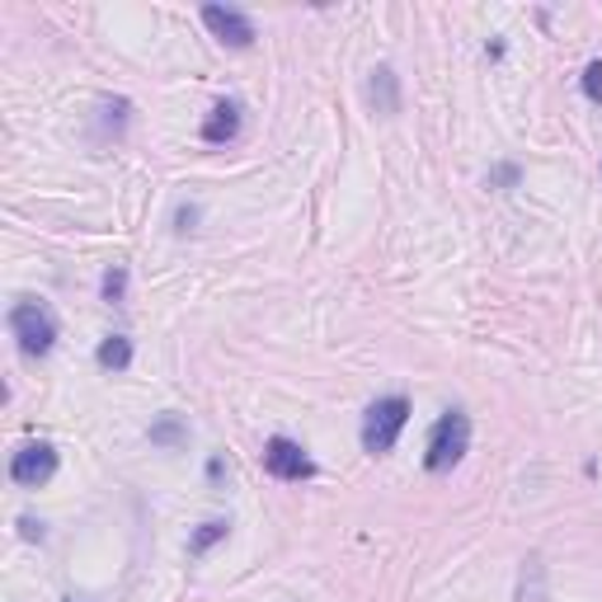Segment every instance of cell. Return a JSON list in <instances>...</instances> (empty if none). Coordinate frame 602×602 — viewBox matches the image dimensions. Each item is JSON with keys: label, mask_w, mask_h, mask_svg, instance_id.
Returning <instances> with one entry per match:
<instances>
[{"label": "cell", "mask_w": 602, "mask_h": 602, "mask_svg": "<svg viewBox=\"0 0 602 602\" xmlns=\"http://www.w3.org/2000/svg\"><path fill=\"white\" fill-rule=\"evenodd\" d=\"M466 448H471V419L462 410H448V415L433 423V433H429L423 466H429V471H452L466 456Z\"/></svg>", "instance_id": "obj_1"}, {"label": "cell", "mask_w": 602, "mask_h": 602, "mask_svg": "<svg viewBox=\"0 0 602 602\" xmlns=\"http://www.w3.org/2000/svg\"><path fill=\"white\" fill-rule=\"evenodd\" d=\"M405 419H410V400H405V396L377 400V405H372V410L363 415V452H372V456L391 452L396 438H400V429H405Z\"/></svg>", "instance_id": "obj_2"}, {"label": "cell", "mask_w": 602, "mask_h": 602, "mask_svg": "<svg viewBox=\"0 0 602 602\" xmlns=\"http://www.w3.org/2000/svg\"><path fill=\"white\" fill-rule=\"evenodd\" d=\"M10 334L20 340L24 353L43 358V353H52V344H57V321H52V311L39 307V301H14V311H10Z\"/></svg>", "instance_id": "obj_3"}, {"label": "cell", "mask_w": 602, "mask_h": 602, "mask_svg": "<svg viewBox=\"0 0 602 602\" xmlns=\"http://www.w3.org/2000/svg\"><path fill=\"white\" fill-rule=\"evenodd\" d=\"M10 475H14V485H24V490L47 485L52 475H57V448H52V442H24L10 462Z\"/></svg>", "instance_id": "obj_4"}, {"label": "cell", "mask_w": 602, "mask_h": 602, "mask_svg": "<svg viewBox=\"0 0 602 602\" xmlns=\"http://www.w3.org/2000/svg\"><path fill=\"white\" fill-rule=\"evenodd\" d=\"M264 471L278 475V481H307L315 466H311V456L301 452L292 438H273L269 448H264Z\"/></svg>", "instance_id": "obj_5"}, {"label": "cell", "mask_w": 602, "mask_h": 602, "mask_svg": "<svg viewBox=\"0 0 602 602\" xmlns=\"http://www.w3.org/2000/svg\"><path fill=\"white\" fill-rule=\"evenodd\" d=\"M203 24L217 33L222 43H232V47H250L255 43V24L245 20L240 10H226V6H203Z\"/></svg>", "instance_id": "obj_6"}, {"label": "cell", "mask_w": 602, "mask_h": 602, "mask_svg": "<svg viewBox=\"0 0 602 602\" xmlns=\"http://www.w3.org/2000/svg\"><path fill=\"white\" fill-rule=\"evenodd\" d=\"M240 132V104H217L203 122V141H232Z\"/></svg>", "instance_id": "obj_7"}, {"label": "cell", "mask_w": 602, "mask_h": 602, "mask_svg": "<svg viewBox=\"0 0 602 602\" xmlns=\"http://www.w3.org/2000/svg\"><path fill=\"white\" fill-rule=\"evenodd\" d=\"M132 363V344L122 340V334H109V340L99 344V367H109V372H122Z\"/></svg>", "instance_id": "obj_8"}, {"label": "cell", "mask_w": 602, "mask_h": 602, "mask_svg": "<svg viewBox=\"0 0 602 602\" xmlns=\"http://www.w3.org/2000/svg\"><path fill=\"white\" fill-rule=\"evenodd\" d=\"M372 104H377V95H381V109L386 114H396V71L391 66H381V71H372Z\"/></svg>", "instance_id": "obj_9"}, {"label": "cell", "mask_w": 602, "mask_h": 602, "mask_svg": "<svg viewBox=\"0 0 602 602\" xmlns=\"http://www.w3.org/2000/svg\"><path fill=\"white\" fill-rule=\"evenodd\" d=\"M122 292H128V269H109V273H104V297L122 301Z\"/></svg>", "instance_id": "obj_10"}, {"label": "cell", "mask_w": 602, "mask_h": 602, "mask_svg": "<svg viewBox=\"0 0 602 602\" xmlns=\"http://www.w3.org/2000/svg\"><path fill=\"white\" fill-rule=\"evenodd\" d=\"M583 95L602 104V62H589V71H583Z\"/></svg>", "instance_id": "obj_11"}, {"label": "cell", "mask_w": 602, "mask_h": 602, "mask_svg": "<svg viewBox=\"0 0 602 602\" xmlns=\"http://www.w3.org/2000/svg\"><path fill=\"white\" fill-rule=\"evenodd\" d=\"M217 537H226V523H207V527H203V533H198V537H193V551H207V546H212V541H217Z\"/></svg>", "instance_id": "obj_12"}, {"label": "cell", "mask_w": 602, "mask_h": 602, "mask_svg": "<svg viewBox=\"0 0 602 602\" xmlns=\"http://www.w3.org/2000/svg\"><path fill=\"white\" fill-rule=\"evenodd\" d=\"M20 527H24V537H29V541H33V537H43V527H39V523H33V518H24Z\"/></svg>", "instance_id": "obj_13"}, {"label": "cell", "mask_w": 602, "mask_h": 602, "mask_svg": "<svg viewBox=\"0 0 602 602\" xmlns=\"http://www.w3.org/2000/svg\"><path fill=\"white\" fill-rule=\"evenodd\" d=\"M66 602H90V598H66Z\"/></svg>", "instance_id": "obj_14"}]
</instances>
